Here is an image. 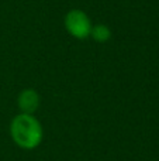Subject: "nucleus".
Returning <instances> with one entry per match:
<instances>
[{
  "mask_svg": "<svg viewBox=\"0 0 159 161\" xmlns=\"http://www.w3.org/2000/svg\"><path fill=\"white\" fill-rule=\"evenodd\" d=\"M10 136L20 148L34 150L41 144L44 130L34 114L20 113L10 123Z\"/></svg>",
  "mask_w": 159,
  "mask_h": 161,
  "instance_id": "1",
  "label": "nucleus"
},
{
  "mask_svg": "<svg viewBox=\"0 0 159 161\" xmlns=\"http://www.w3.org/2000/svg\"><path fill=\"white\" fill-rule=\"evenodd\" d=\"M65 28L72 37L83 40L90 36L92 23L87 14L82 10H70L65 16Z\"/></svg>",
  "mask_w": 159,
  "mask_h": 161,
  "instance_id": "2",
  "label": "nucleus"
},
{
  "mask_svg": "<svg viewBox=\"0 0 159 161\" xmlns=\"http://www.w3.org/2000/svg\"><path fill=\"white\" fill-rule=\"evenodd\" d=\"M17 105L21 113L34 114L39 106V95L34 89H24L17 97Z\"/></svg>",
  "mask_w": 159,
  "mask_h": 161,
  "instance_id": "3",
  "label": "nucleus"
},
{
  "mask_svg": "<svg viewBox=\"0 0 159 161\" xmlns=\"http://www.w3.org/2000/svg\"><path fill=\"white\" fill-rule=\"evenodd\" d=\"M90 36L97 42H106L111 38V30L106 24H96L90 30Z\"/></svg>",
  "mask_w": 159,
  "mask_h": 161,
  "instance_id": "4",
  "label": "nucleus"
}]
</instances>
